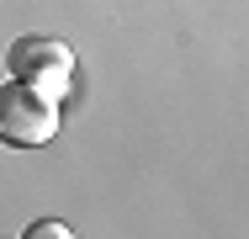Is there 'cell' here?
I'll return each instance as SVG.
<instances>
[{"label":"cell","instance_id":"1","mask_svg":"<svg viewBox=\"0 0 249 239\" xmlns=\"http://www.w3.org/2000/svg\"><path fill=\"white\" fill-rule=\"evenodd\" d=\"M58 133V101L43 96L27 80H5L0 85V139L21 143V149H37Z\"/></svg>","mask_w":249,"mask_h":239},{"label":"cell","instance_id":"2","mask_svg":"<svg viewBox=\"0 0 249 239\" xmlns=\"http://www.w3.org/2000/svg\"><path fill=\"white\" fill-rule=\"evenodd\" d=\"M5 69H11V80H27L43 96L64 101L69 80H74V48L58 38H16L5 48Z\"/></svg>","mask_w":249,"mask_h":239},{"label":"cell","instance_id":"3","mask_svg":"<svg viewBox=\"0 0 249 239\" xmlns=\"http://www.w3.org/2000/svg\"><path fill=\"white\" fill-rule=\"evenodd\" d=\"M21 239H74L69 223H58V218H37V223H27V234Z\"/></svg>","mask_w":249,"mask_h":239}]
</instances>
